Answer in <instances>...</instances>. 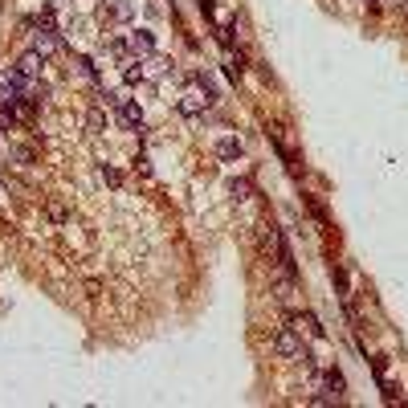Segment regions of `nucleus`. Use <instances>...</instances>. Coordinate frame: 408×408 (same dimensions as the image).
<instances>
[{
    "mask_svg": "<svg viewBox=\"0 0 408 408\" xmlns=\"http://www.w3.org/2000/svg\"><path fill=\"white\" fill-rule=\"evenodd\" d=\"M209 106H213V90H209L200 78H188L184 94L175 98V111H180V115H188V118H196V115H204Z\"/></svg>",
    "mask_w": 408,
    "mask_h": 408,
    "instance_id": "nucleus-1",
    "label": "nucleus"
},
{
    "mask_svg": "<svg viewBox=\"0 0 408 408\" xmlns=\"http://www.w3.org/2000/svg\"><path fill=\"white\" fill-rule=\"evenodd\" d=\"M273 351L282 355V359H302V330L298 327H278V335H273Z\"/></svg>",
    "mask_w": 408,
    "mask_h": 408,
    "instance_id": "nucleus-2",
    "label": "nucleus"
},
{
    "mask_svg": "<svg viewBox=\"0 0 408 408\" xmlns=\"http://www.w3.org/2000/svg\"><path fill=\"white\" fill-rule=\"evenodd\" d=\"M143 61V74H147V82H163V78H175V61L168 58V54H147Z\"/></svg>",
    "mask_w": 408,
    "mask_h": 408,
    "instance_id": "nucleus-3",
    "label": "nucleus"
},
{
    "mask_svg": "<svg viewBox=\"0 0 408 408\" xmlns=\"http://www.w3.org/2000/svg\"><path fill=\"white\" fill-rule=\"evenodd\" d=\"M127 49H131V58L156 54V33L152 29H127Z\"/></svg>",
    "mask_w": 408,
    "mask_h": 408,
    "instance_id": "nucleus-4",
    "label": "nucleus"
},
{
    "mask_svg": "<svg viewBox=\"0 0 408 408\" xmlns=\"http://www.w3.org/2000/svg\"><path fill=\"white\" fill-rule=\"evenodd\" d=\"M61 45H66V37H58L54 29H37V33H33V45H29V49H33V54H41V58H54V54H58Z\"/></svg>",
    "mask_w": 408,
    "mask_h": 408,
    "instance_id": "nucleus-5",
    "label": "nucleus"
},
{
    "mask_svg": "<svg viewBox=\"0 0 408 408\" xmlns=\"http://www.w3.org/2000/svg\"><path fill=\"white\" fill-rule=\"evenodd\" d=\"M98 17H102V20H118V25H123V20H131V17H135V8H131L127 0H102Z\"/></svg>",
    "mask_w": 408,
    "mask_h": 408,
    "instance_id": "nucleus-6",
    "label": "nucleus"
},
{
    "mask_svg": "<svg viewBox=\"0 0 408 408\" xmlns=\"http://www.w3.org/2000/svg\"><path fill=\"white\" fill-rule=\"evenodd\" d=\"M17 70L25 74V78H41V70H45V58L41 54H33V49H25L17 58Z\"/></svg>",
    "mask_w": 408,
    "mask_h": 408,
    "instance_id": "nucleus-7",
    "label": "nucleus"
},
{
    "mask_svg": "<svg viewBox=\"0 0 408 408\" xmlns=\"http://www.w3.org/2000/svg\"><path fill=\"white\" fill-rule=\"evenodd\" d=\"M290 327H298L302 335H311V339H323V335H327V330H323V323H319V319H314L311 311H307V314H294Z\"/></svg>",
    "mask_w": 408,
    "mask_h": 408,
    "instance_id": "nucleus-8",
    "label": "nucleus"
},
{
    "mask_svg": "<svg viewBox=\"0 0 408 408\" xmlns=\"http://www.w3.org/2000/svg\"><path fill=\"white\" fill-rule=\"evenodd\" d=\"M216 159H225V163H233V159H241V139H233V135L216 139Z\"/></svg>",
    "mask_w": 408,
    "mask_h": 408,
    "instance_id": "nucleus-9",
    "label": "nucleus"
},
{
    "mask_svg": "<svg viewBox=\"0 0 408 408\" xmlns=\"http://www.w3.org/2000/svg\"><path fill=\"white\" fill-rule=\"evenodd\" d=\"M74 74H78V78L86 82V86H94L102 70H98V66H94V58H74Z\"/></svg>",
    "mask_w": 408,
    "mask_h": 408,
    "instance_id": "nucleus-10",
    "label": "nucleus"
},
{
    "mask_svg": "<svg viewBox=\"0 0 408 408\" xmlns=\"http://www.w3.org/2000/svg\"><path fill=\"white\" fill-rule=\"evenodd\" d=\"M86 131H90V135H102V131H106V106H90V111H86Z\"/></svg>",
    "mask_w": 408,
    "mask_h": 408,
    "instance_id": "nucleus-11",
    "label": "nucleus"
},
{
    "mask_svg": "<svg viewBox=\"0 0 408 408\" xmlns=\"http://www.w3.org/2000/svg\"><path fill=\"white\" fill-rule=\"evenodd\" d=\"M123 82H127V86H139V82H147V74H143V61H139V58L123 61Z\"/></svg>",
    "mask_w": 408,
    "mask_h": 408,
    "instance_id": "nucleus-12",
    "label": "nucleus"
},
{
    "mask_svg": "<svg viewBox=\"0 0 408 408\" xmlns=\"http://www.w3.org/2000/svg\"><path fill=\"white\" fill-rule=\"evenodd\" d=\"M221 66H225V74H229V78H241V74H245V58L233 54V49H225V61H221Z\"/></svg>",
    "mask_w": 408,
    "mask_h": 408,
    "instance_id": "nucleus-13",
    "label": "nucleus"
},
{
    "mask_svg": "<svg viewBox=\"0 0 408 408\" xmlns=\"http://www.w3.org/2000/svg\"><path fill=\"white\" fill-rule=\"evenodd\" d=\"M323 380H327L330 396H335V400H343V388H347V380H343V371H335V368H330L327 376H323Z\"/></svg>",
    "mask_w": 408,
    "mask_h": 408,
    "instance_id": "nucleus-14",
    "label": "nucleus"
},
{
    "mask_svg": "<svg viewBox=\"0 0 408 408\" xmlns=\"http://www.w3.org/2000/svg\"><path fill=\"white\" fill-rule=\"evenodd\" d=\"M98 175H102L111 188H118V184H123V172H118V168H111V163H102V168H98Z\"/></svg>",
    "mask_w": 408,
    "mask_h": 408,
    "instance_id": "nucleus-15",
    "label": "nucleus"
},
{
    "mask_svg": "<svg viewBox=\"0 0 408 408\" xmlns=\"http://www.w3.org/2000/svg\"><path fill=\"white\" fill-rule=\"evenodd\" d=\"M229 192H233L237 200H249L253 188H249V180H233V184H229Z\"/></svg>",
    "mask_w": 408,
    "mask_h": 408,
    "instance_id": "nucleus-16",
    "label": "nucleus"
},
{
    "mask_svg": "<svg viewBox=\"0 0 408 408\" xmlns=\"http://www.w3.org/2000/svg\"><path fill=\"white\" fill-rule=\"evenodd\" d=\"M49 221H58V225H61V221H66V204L54 200V204H49Z\"/></svg>",
    "mask_w": 408,
    "mask_h": 408,
    "instance_id": "nucleus-17",
    "label": "nucleus"
},
{
    "mask_svg": "<svg viewBox=\"0 0 408 408\" xmlns=\"http://www.w3.org/2000/svg\"><path fill=\"white\" fill-rule=\"evenodd\" d=\"M200 13H204V17H213V0H200Z\"/></svg>",
    "mask_w": 408,
    "mask_h": 408,
    "instance_id": "nucleus-18",
    "label": "nucleus"
},
{
    "mask_svg": "<svg viewBox=\"0 0 408 408\" xmlns=\"http://www.w3.org/2000/svg\"><path fill=\"white\" fill-rule=\"evenodd\" d=\"M396 8H400V17H408V0H400V4H396Z\"/></svg>",
    "mask_w": 408,
    "mask_h": 408,
    "instance_id": "nucleus-19",
    "label": "nucleus"
}]
</instances>
